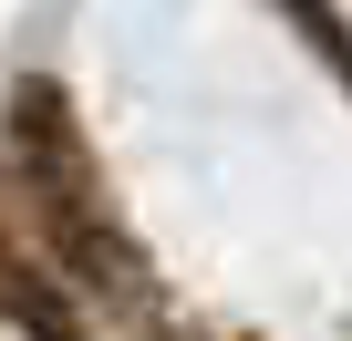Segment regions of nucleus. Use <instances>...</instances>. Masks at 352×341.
<instances>
[{"mask_svg":"<svg viewBox=\"0 0 352 341\" xmlns=\"http://www.w3.org/2000/svg\"><path fill=\"white\" fill-rule=\"evenodd\" d=\"M0 331H21V341H73L83 331V300L63 290L42 238H21L11 217H0Z\"/></svg>","mask_w":352,"mask_h":341,"instance_id":"f257e3e1","label":"nucleus"}]
</instances>
